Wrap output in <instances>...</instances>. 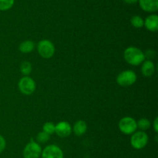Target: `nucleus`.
<instances>
[{
	"instance_id": "f257e3e1",
	"label": "nucleus",
	"mask_w": 158,
	"mask_h": 158,
	"mask_svg": "<svg viewBox=\"0 0 158 158\" xmlns=\"http://www.w3.org/2000/svg\"><path fill=\"white\" fill-rule=\"evenodd\" d=\"M123 57L129 64L138 66L145 60L144 53L136 46H129L123 53Z\"/></svg>"
},
{
	"instance_id": "f03ea898",
	"label": "nucleus",
	"mask_w": 158,
	"mask_h": 158,
	"mask_svg": "<svg viewBox=\"0 0 158 158\" xmlns=\"http://www.w3.org/2000/svg\"><path fill=\"white\" fill-rule=\"evenodd\" d=\"M149 141L148 135L144 131L134 132L131 137V145L135 150H141L147 146Z\"/></svg>"
},
{
	"instance_id": "7ed1b4c3",
	"label": "nucleus",
	"mask_w": 158,
	"mask_h": 158,
	"mask_svg": "<svg viewBox=\"0 0 158 158\" xmlns=\"http://www.w3.org/2000/svg\"><path fill=\"white\" fill-rule=\"evenodd\" d=\"M137 74L132 70H125L117 75V82L122 87H129L137 81Z\"/></svg>"
},
{
	"instance_id": "20e7f679",
	"label": "nucleus",
	"mask_w": 158,
	"mask_h": 158,
	"mask_svg": "<svg viewBox=\"0 0 158 158\" xmlns=\"http://www.w3.org/2000/svg\"><path fill=\"white\" fill-rule=\"evenodd\" d=\"M39 54L43 58H51L55 54V46L49 40H40L37 45Z\"/></svg>"
},
{
	"instance_id": "39448f33",
	"label": "nucleus",
	"mask_w": 158,
	"mask_h": 158,
	"mask_svg": "<svg viewBox=\"0 0 158 158\" xmlns=\"http://www.w3.org/2000/svg\"><path fill=\"white\" fill-rule=\"evenodd\" d=\"M119 129L120 131L126 135L133 134L134 132H136L137 129V121L132 117L130 116H125L122 118L120 120L118 124Z\"/></svg>"
},
{
	"instance_id": "423d86ee",
	"label": "nucleus",
	"mask_w": 158,
	"mask_h": 158,
	"mask_svg": "<svg viewBox=\"0 0 158 158\" xmlns=\"http://www.w3.org/2000/svg\"><path fill=\"white\" fill-rule=\"evenodd\" d=\"M19 89L23 94L29 95V94H32L35 91L36 85L35 82L34 81L32 77L29 76H25L22 77L19 81Z\"/></svg>"
},
{
	"instance_id": "0eeeda50",
	"label": "nucleus",
	"mask_w": 158,
	"mask_h": 158,
	"mask_svg": "<svg viewBox=\"0 0 158 158\" xmlns=\"http://www.w3.org/2000/svg\"><path fill=\"white\" fill-rule=\"evenodd\" d=\"M42 150H43L39 143L31 141L26 145L23 154L24 158H40Z\"/></svg>"
},
{
	"instance_id": "6e6552de",
	"label": "nucleus",
	"mask_w": 158,
	"mask_h": 158,
	"mask_svg": "<svg viewBox=\"0 0 158 158\" xmlns=\"http://www.w3.org/2000/svg\"><path fill=\"white\" fill-rule=\"evenodd\" d=\"M42 158H63V152L60 147L55 144L48 145L42 150Z\"/></svg>"
},
{
	"instance_id": "1a4fd4ad",
	"label": "nucleus",
	"mask_w": 158,
	"mask_h": 158,
	"mask_svg": "<svg viewBox=\"0 0 158 158\" xmlns=\"http://www.w3.org/2000/svg\"><path fill=\"white\" fill-rule=\"evenodd\" d=\"M55 133L60 137H68L72 133V127L68 122L61 121L55 125Z\"/></svg>"
},
{
	"instance_id": "9d476101",
	"label": "nucleus",
	"mask_w": 158,
	"mask_h": 158,
	"mask_svg": "<svg viewBox=\"0 0 158 158\" xmlns=\"http://www.w3.org/2000/svg\"><path fill=\"white\" fill-rule=\"evenodd\" d=\"M138 2L144 12L152 13L158 9V0H138Z\"/></svg>"
},
{
	"instance_id": "9b49d317",
	"label": "nucleus",
	"mask_w": 158,
	"mask_h": 158,
	"mask_svg": "<svg viewBox=\"0 0 158 158\" xmlns=\"http://www.w3.org/2000/svg\"><path fill=\"white\" fill-rule=\"evenodd\" d=\"M143 26L148 30L151 32H157L158 30V16L156 14H151L148 15L144 20Z\"/></svg>"
},
{
	"instance_id": "f8f14e48",
	"label": "nucleus",
	"mask_w": 158,
	"mask_h": 158,
	"mask_svg": "<svg viewBox=\"0 0 158 158\" xmlns=\"http://www.w3.org/2000/svg\"><path fill=\"white\" fill-rule=\"evenodd\" d=\"M141 67V72L145 77H151L155 72V66L151 60H147L143 62Z\"/></svg>"
},
{
	"instance_id": "ddd939ff",
	"label": "nucleus",
	"mask_w": 158,
	"mask_h": 158,
	"mask_svg": "<svg viewBox=\"0 0 158 158\" xmlns=\"http://www.w3.org/2000/svg\"><path fill=\"white\" fill-rule=\"evenodd\" d=\"M87 130V125L83 120H78L74 123L73 127V131L76 136H81L84 134Z\"/></svg>"
},
{
	"instance_id": "4468645a",
	"label": "nucleus",
	"mask_w": 158,
	"mask_h": 158,
	"mask_svg": "<svg viewBox=\"0 0 158 158\" xmlns=\"http://www.w3.org/2000/svg\"><path fill=\"white\" fill-rule=\"evenodd\" d=\"M34 48H35V43L32 40H25L20 43L19 49L22 53L26 54V53L32 52Z\"/></svg>"
},
{
	"instance_id": "2eb2a0df",
	"label": "nucleus",
	"mask_w": 158,
	"mask_h": 158,
	"mask_svg": "<svg viewBox=\"0 0 158 158\" xmlns=\"http://www.w3.org/2000/svg\"><path fill=\"white\" fill-rule=\"evenodd\" d=\"M137 128L140 129L141 131H146V130L149 129L151 126V122L149 119H146V118H142L140 119L138 122H137Z\"/></svg>"
},
{
	"instance_id": "dca6fc26",
	"label": "nucleus",
	"mask_w": 158,
	"mask_h": 158,
	"mask_svg": "<svg viewBox=\"0 0 158 158\" xmlns=\"http://www.w3.org/2000/svg\"><path fill=\"white\" fill-rule=\"evenodd\" d=\"M131 25L135 28H141L143 27V24H144V20H143L141 16L137 15L132 16L131 20Z\"/></svg>"
},
{
	"instance_id": "f3484780",
	"label": "nucleus",
	"mask_w": 158,
	"mask_h": 158,
	"mask_svg": "<svg viewBox=\"0 0 158 158\" xmlns=\"http://www.w3.org/2000/svg\"><path fill=\"white\" fill-rule=\"evenodd\" d=\"M15 0H0V11H7L13 6Z\"/></svg>"
},
{
	"instance_id": "a211bd4d",
	"label": "nucleus",
	"mask_w": 158,
	"mask_h": 158,
	"mask_svg": "<svg viewBox=\"0 0 158 158\" xmlns=\"http://www.w3.org/2000/svg\"><path fill=\"white\" fill-rule=\"evenodd\" d=\"M21 73L25 76H29L32 71V64L29 61H24L20 67Z\"/></svg>"
},
{
	"instance_id": "6ab92c4d",
	"label": "nucleus",
	"mask_w": 158,
	"mask_h": 158,
	"mask_svg": "<svg viewBox=\"0 0 158 158\" xmlns=\"http://www.w3.org/2000/svg\"><path fill=\"white\" fill-rule=\"evenodd\" d=\"M49 139H50V135H49L48 133H45L43 131L40 132L36 136V140L40 143H45L47 141H49Z\"/></svg>"
},
{
	"instance_id": "aec40b11",
	"label": "nucleus",
	"mask_w": 158,
	"mask_h": 158,
	"mask_svg": "<svg viewBox=\"0 0 158 158\" xmlns=\"http://www.w3.org/2000/svg\"><path fill=\"white\" fill-rule=\"evenodd\" d=\"M43 131L48 133L49 135L55 133V125L51 122H45L43 126Z\"/></svg>"
},
{
	"instance_id": "412c9836",
	"label": "nucleus",
	"mask_w": 158,
	"mask_h": 158,
	"mask_svg": "<svg viewBox=\"0 0 158 158\" xmlns=\"http://www.w3.org/2000/svg\"><path fill=\"white\" fill-rule=\"evenodd\" d=\"M156 55V52L153 50H147L146 53H144V56H145V58H148V60H151V59H153Z\"/></svg>"
},
{
	"instance_id": "4be33fe9",
	"label": "nucleus",
	"mask_w": 158,
	"mask_h": 158,
	"mask_svg": "<svg viewBox=\"0 0 158 158\" xmlns=\"http://www.w3.org/2000/svg\"><path fill=\"white\" fill-rule=\"evenodd\" d=\"M6 147V141L2 135H0V153H2Z\"/></svg>"
},
{
	"instance_id": "5701e85b",
	"label": "nucleus",
	"mask_w": 158,
	"mask_h": 158,
	"mask_svg": "<svg viewBox=\"0 0 158 158\" xmlns=\"http://www.w3.org/2000/svg\"><path fill=\"white\" fill-rule=\"evenodd\" d=\"M153 128H154V131L156 132V133H157L158 132V118L156 117L155 119H154V121L153 122Z\"/></svg>"
},
{
	"instance_id": "b1692460",
	"label": "nucleus",
	"mask_w": 158,
	"mask_h": 158,
	"mask_svg": "<svg viewBox=\"0 0 158 158\" xmlns=\"http://www.w3.org/2000/svg\"><path fill=\"white\" fill-rule=\"evenodd\" d=\"M123 1L127 4H134V3H137L138 0H123Z\"/></svg>"
}]
</instances>
